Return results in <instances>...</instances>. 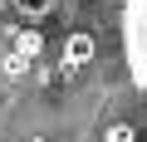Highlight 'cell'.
Segmentation results:
<instances>
[{"mask_svg": "<svg viewBox=\"0 0 147 142\" xmlns=\"http://www.w3.org/2000/svg\"><path fill=\"white\" fill-rule=\"evenodd\" d=\"M15 5H20L25 15H44V10H49V0H15Z\"/></svg>", "mask_w": 147, "mask_h": 142, "instance_id": "obj_3", "label": "cell"}, {"mask_svg": "<svg viewBox=\"0 0 147 142\" xmlns=\"http://www.w3.org/2000/svg\"><path fill=\"white\" fill-rule=\"evenodd\" d=\"M103 142H137V127L118 122V127H108V137H103Z\"/></svg>", "mask_w": 147, "mask_h": 142, "instance_id": "obj_2", "label": "cell"}, {"mask_svg": "<svg viewBox=\"0 0 147 142\" xmlns=\"http://www.w3.org/2000/svg\"><path fill=\"white\" fill-rule=\"evenodd\" d=\"M123 59L137 93L147 98V0H127L123 5Z\"/></svg>", "mask_w": 147, "mask_h": 142, "instance_id": "obj_1", "label": "cell"}]
</instances>
